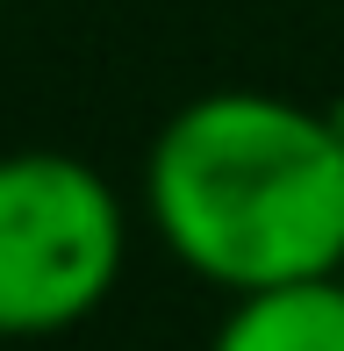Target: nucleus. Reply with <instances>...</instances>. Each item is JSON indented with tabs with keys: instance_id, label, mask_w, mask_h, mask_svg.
Returning <instances> with one entry per match:
<instances>
[{
	"instance_id": "obj_5",
	"label": "nucleus",
	"mask_w": 344,
	"mask_h": 351,
	"mask_svg": "<svg viewBox=\"0 0 344 351\" xmlns=\"http://www.w3.org/2000/svg\"><path fill=\"white\" fill-rule=\"evenodd\" d=\"M0 8H8V0H0Z\"/></svg>"
},
{
	"instance_id": "obj_4",
	"label": "nucleus",
	"mask_w": 344,
	"mask_h": 351,
	"mask_svg": "<svg viewBox=\"0 0 344 351\" xmlns=\"http://www.w3.org/2000/svg\"><path fill=\"white\" fill-rule=\"evenodd\" d=\"M323 115H330V130L344 136V93H337V101H330V108H323Z\"/></svg>"
},
{
	"instance_id": "obj_2",
	"label": "nucleus",
	"mask_w": 344,
	"mask_h": 351,
	"mask_svg": "<svg viewBox=\"0 0 344 351\" xmlns=\"http://www.w3.org/2000/svg\"><path fill=\"white\" fill-rule=\"evenodd\" d=\"M130 208L72 151H0V337H65L115 294Z\"/></svg>"
},
{
	"instance_id": "obj_6",
	"label": "nucleus",
	"mask_w": 344,
	"mask_h": 351,
	"mask_svg": "<svg viewBox=\"0 0 344 351\" xmlns=\"http://www.w3.org/2000/svg\"><path fill=\"white\" fill-rule=\"evenodd\" d=\"M337 273H344V265H337Z\"/></svg>"
},
{
	"instance_id": "obj_3",
	"label": "nucleus",
	"mask_w": 344,
	"mask_h": 351,
	"mask_svg": "<svg viewBox=\"0 0 344 351\" xmlns=\"http://www.w3.org/2000/svg\"><path fill=\"white\" fill-rule=\"evenodd\" d=\"M208 351H344V273L230 294Z\"/></svg>"
},
{
	"instance_id": "obj_1",
	"label": "nucleus",
	"mask_w": 344,
	"mask_h": 351,
	"mask_svg": "<svg viewBox=\"0 0 344 351\" xmlns=\"http://www.w3.org/2000/svg\"><path fill=\"white\" fill-rule=\"evenodd\" d=\"M158 244L223 294L344 265V136L308 101L215 86L172 108L144 158Z\"/></svg>"
}]
</instances>
